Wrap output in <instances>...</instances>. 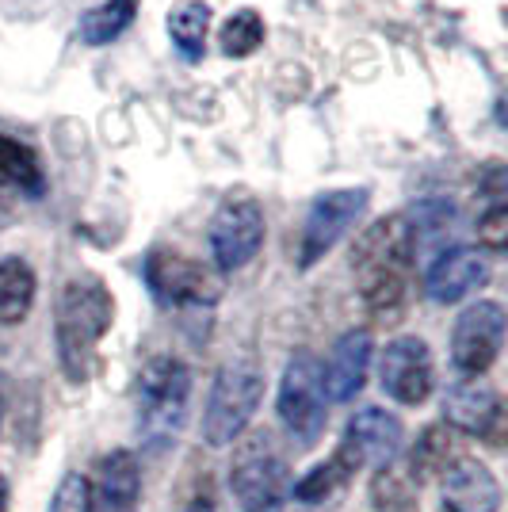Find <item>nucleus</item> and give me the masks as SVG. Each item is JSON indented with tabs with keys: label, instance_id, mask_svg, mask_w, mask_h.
Listing matches in <instances>:
<instances>
[{
	"label": "nucleus",
	"instance_id": "c756f323",
	"mask_svg": "<svg viewBox=\"0 0 508 512\" xmlns=\"http://www.w3.org/2000/svg\"><path fill=\"white\" fill-rule=\"evenodd\" d=\"M0 512H8V478L0 474Z\"/></svg>",
	"mask_w": 508,
	"mask_h": 512
},
{
	"label": "nucleus",
	"instance_id": "f8f14e48",
	"mask_svg": "<svg viewBox=\"0 0 508 512\" xmlns=\"http://www.w3.org/2000/svg\"><path fill=\"white\" fill-rule=\"evenodd\" d=\"M444 417L455 428H463L478 440L501 444V425H505V409L501 394L486 383H451L444 398Z\"/></svg>",
	"mask_w": 508,
	"mask_h": 512
},
{
	"label": "nucleus",
	"instance_id": "c85d7f7f",
	"mask_svg": "<svg viewBox=\"0 0 508 512\" xmlns=\"http://www.w3.org/2000/svg\"><path fill=\"white\" fill-rule=\"evenodd\" d=\"M8 211H12V195H8V184L0 180V222L8 218Z\"/></svg>",
	"mask_w": 508,
	"mask_h": 512
},
{
	"label": "nucleus",
	"instance_id": "4468645a",
	"mask_svg": "<svg viewBox=\"0 0 508 512\" xmlns=\"http://www.w3.org/2000/svg\"><path fill=\"white\" fill-rule=\"evenodd\" d=\"M444 478V509L447 512H497L501 509V486L489 474L486 463L470 459V455H455Z\"/></svg>",
	"mask_w": 508,
	"mask_h": 512
},
{
	"label": "nucleus",
	"instance_id": "6ab92c4d",
	"mask_svg": "<svg viewBox=\"0 0 508 512\" xmlns=\"http://www.w3.org/2000/svg\"><path fill=\"white\" fill-rule=\"evenodd\" d=\"M0 180L12 192L27 195V199H43L46 195V172L39 153L20 138H12V134H0Z\"/></svg>",
	"mask_w": 508,
	"mask_h": 512
},
{
	"label": "nucleus",
	"instance_id": "1a4fd4ad",
	"mask_svg": "<svg viewBox=\"0 0 508 512\" xmlns=\"http://www.w3.org/2000/svg\"><path fill=\"white\" fill-rule=\"evenodd\" d=\"M264 245V207L253 195H230L211 218V253L222 272L245 268Z\"/></svg>",
	"mask_w": 508,
	"mask_h": 512
},
{
	"label": "nucleus",
	"instance_id": "b1692460",
	"mask_svg": "<svg viewBox=\"0 0 508 512\" xmlns=\"http://www.w3.org/2000/svg\"><path fill=\"white\" fill-rule=\"evenodd\" d=\"M264 43V20L253 8H237L230 20L222 23V54L226 58H249Z\"/></svg>",
	"mask_w": 508,
	"mask_h": 512
},
{
	"label": "nucleus",
	"instance_id": "5701e85b",
	"mask_svg": "<svg viewBox=\"0 0 508 512\" xmlns=\"http://www.w3.org/2000/svg\"><path fill=\"white\" fill-rule=\"evenodd\" d=\"M455 459V436L447 425H432L421 432L417 448L409 455V474L424 482V478H440L447 470V463Z\"/></svg>",
	"mask_w": 508,
	"mask_h": 512
},
{
	"label": "nucleus",
	"instance_id": "393cba45",
	"mask_svg": "<svg viewBox=\"0 0 508 512\" xmlns=\"http://www.w3.org/2000/svg\"><path fill=\"white\" fill-rule=\"evenodd\" d=\"M371 501L379 512H417V490L413 478H402L398 470L382 467L371 482Z\"/></svg>",
	"mask_w": 508,
	"mask_h": 512
},
{
	"label": "nucleus",
	"instance_id": "cd10ccee",
	"mask_svg": "<svg viewBox=\"0 0 508 512\" xmlns=\"http://www.w3.org/2000/svg\"><path fill=\"white\" fill-rule=\"evenodd\" d=\"M180 512H214V501L207 497V493H195V497H191V501Z\"/></svg>",
	"mask_w": 508,
	"mask_h": 512
},
{
	"label": "nucleus",
	"instance_id": "f3484780",
	"mask_svg": "<svg viewBox=\"0 0 508 512\" xmlns=\"http://www.w3.org/2000/svg\"><path fill=\"white\" fill-rule=\"evenodd\" d=\"M489 279V260L474 249H447L436 256V264L428 268V299L432 302H459L470 291H478Z\"/></svg>",
	"mask_w": 508,
	"mask_h": 512
},
{
	"label": "nucleus",
	"instance_id": "7c9ffc66",
	"mask_svg": "<svg viewBox=\"0 0 508 512\" xmlns=\"http://www.w3.org/2000/svg\"><path fill=\"white\" fill-rule=\"evenodd\" d=\"M0 417H4V402H0Z\"/></svg>",
	"mask_w": 508,
	"mask_h": 512
},
{
	"label": "nucleus",
	"instance_id": "9b49d317",
	"mask_svg": "<svg viewBox=\"0 0 508 512\" xmlns=\"http://www.w3.org/2000/svg\"><path fill=\"white\" fill-rule=\"evenodd\" d=\"M382 390L402 406H421L432 394V356L417 337H398L382 352Z\"/></svg>",
	"mask_w": 508,
	"mask_h": 512
},
{
	"label": "nucleus",
	"instance_id": "423d86ee",
	"mask_svg": "<svg viewBox=\"0 0 508 512\" xmlns=\"http://www.w3.org/2000/svg\"><path fill=\"white\" fill-rule=\"evenodd\" d=\"M279 417L298 448H314L325 432V386H321V363L314 352H295L283 383H279Z\"/></svg>",
	"mask_w": 508,
	"mask_h": 512
},
{
	"label": "nucleus",
	"instance_id": "412c9836",
	"mask_svg": "<svg viewBox=\"0 0 508 512\" xmlns=\"http://www.w3.org/2000/svg\"><path fill=\"white\" fill-rule=\"evenodd\" d=\"M134 16H138V0H104V4H96L92 12L81 16L77 35L85 46H107L127 31Z\"/></svg>",
	"mask_w": 508,
	"mask_h": 512
},
{
	"label": "nucleus",
	"instance_id": "20e7f679",
	"mask_svg": "<svg viewBox=\"0 0 508 512\" xmlns=\"http://www.w3.org/2000/svg\"><path fill=\"white\" fill-rule=\"evenodd\" d=\"M230 493L241 512H279L291 493V470L268 432H253L233 451Z\"/></svg>",
	"mask_w": 508,
	"mask_h": 512
},
{
	"label": "nucleus",
	"instance_id": "aec40b11",
	"mask_svg": "<svg viewBox=\"0 0 508 512\" xmlns=\"http://www.w3.org/2000/svg\"><path fill=\"white\" fill-rule=\"evenodd\" d=\"M35 306V272L20 256L0 260V325H20Z\"/></svg>",
	"mask_w": 508,
	"mask_h": 512
},
{
	"label": "nucleus",
	"instance_id": "6e6552de",
	"mask_svg": "<svg viewBox=\"0 0 508 512\" xmlns=\"http://www.w3.org/2000/svg\"><path fill=\"white\" fill-rule=\"evenodd\" d=\"M371 203L367 188H337L314 199V207L306 214L302 226V241H298V268H314L321 256L337 245L340 237L348 234L356 222L363 218Z\"/></svg>",
	"mask_w": 508,
	"mask_h": 512
},
{
	"label": "nucleus",
	"instance_id": "39448f33",
	"mask_svg": "<svg viewBox=\"0 0 508 512\" xmlns=\"http://www.w3.org/2000/svg\"><path fill=\"white\" fill-rule=\"evenodd\" d=\"M264 398V371L253 360H233L214 375L207 413H203V440L211 448L233 444L245 425L253 421L256 406Z\"/></svg>",
	"mask_w": 508,
	"mask_h": 512
},
{
	"label": "nucleus",
	"instance_id": "9d476101",
	"mask_svg": "<svg viewBox=\"0 0 508 512\" xmlns=\"http://www.w3.org/2000/svg\"><path fill=\"white\" fill-rule=\"evenodd\" d=\"M505 344V310L497 302H474L459 314L451 333V356L463 375H486Z\"/></svg>",
	"mask_w": 508,
	"mask_h": 512
},
{
	"label": "nucleus",
	"instance_id": "7ed1b4c3",
	"mask_svg": "<svg viewBox=\"0 0 508 512\" xmlns=\"http://www.w3.org/2000/svg\"><path fill=\"white\" fill-rule=\"evenodd\" d=\"M191 402V371L176 356H153L138 375V436L153 455L180 436Z\"/></svg>",
	"mask_w": 508,
	"mask_h": 512
},
{
	"label": "nucleus",
	"instance_id": "a878e982",
	"mask_svg": "<svg viewBox=\"0 0 508 512\" xmlns=\"http://www.w3.org/2000/svg\"><path fill=\"white\" fill-rule=\"evenodd\" d=\"M505 234H508V211L501 199H493V207L478 218V241L486 245L489 253H501L505 249Z\"/></svg>",
	"mask_w": 508,
	"mask_h": 512
},
{
	"label": "nucleus",
	"instance_id": "ddd939ff",
	"mask_svg": "<svg viewBox=\"0 0 508 512\" xmlns=\"http://www.w3.org/2000/svg\"><path fill=\"white\" fill-rule=\"evenodd\" d=\"M340 448L356 459V467H390L402 451V425L398 417L382 413V409H360L348 432H344V444Z\"/></svg>",
	"mask_w": 508,
	"mask_h": 512
},
{
	"label": "nucleus",
	"instance_id": "4be33fe9",
	"mask_svg": "<svg viewBox=\"0 0 508 512\" xmlns=\"http://www.w3.org/2000/svg\"><path fill=\"white\" fill-rule=\"evenodd\" d=\"M207 27H211V4H203V0H180L169 12L172 43H176V50H180L188 62L203 58Z\"/></svg>",
	"mask_w": 508,
	"mask_h": 512
},
{
	"label": "nucleus",
	"instance_id": "f03ea898",
	"mask_svg": "<svg viewBox=\"0 0 508 512\" xmlns=\"http://www.w3.org/2000/svg\"><path fill=\"white\" fill-rule=\"evenodd\" d=\"M115 318V299L104 279L77 276L69 279L58 295L54 310V337H58V360L69 383H88L96 371V348L107 337Z\"/></svg>",
	"mask_w": 508,
	"mask_h": 512
},
{
	"label": "nucleus",
	"instance_id": "bb28decb",
	"mask_svg": "<svg viewBox=\"0 0 508 512\" xmlns=\"http://www.w3.org/2000/svg\"><path fill=\"white\" fill-rule=\"evenodd\" d=\"M50 512H88V482L81 474H65Z\"/></svg>",
	"mask_w": 508,
	"mask_h": 512
},
{
	"label": "nucleus",
	"instance_id": "0eeeda50",
	"mask_svg": "<svg viewBox=\"0 0 508 512\" xmlns=\"http://www.w3.org/2000/svg\"><path fill=\"white\" fill-rule=\"evenodd\" d=\"M146 283L161 306H214L222 299V276L211 264L191 260L172 249H153L146 256Z\"/></svg>",
	"mask_w": 508,
	"mask_h": 512
},
{
	"label": "nucleus",
	"instance_id": "f257e3e1",
	"mask_svg": "<svg viewBox=\"0 0 508 512\" xmlns=\"http://www.w3.org/2000/svg\"><path fill=\"white\" fill-rule=\"evenodd\" d=\"M417 260L409 214H390L367 226L352 249V272L360 283L367 314L382 325H394L409 302V268Z\"/></svg>",
	"mask_w": 508,
	"mask_h": 512
},
{
	"label": "nucleus",
	"instance_id": "dca6fc26",
	"mask_svg": "<svg viewBox=\"0 0 508 512\" xmlns=\"http://www.w3.org/2000/svg\"><path fill=\"white\" fill-rule=\"evenodd\" d=\"M138 459L130 451H111L96 463V478L88 486V512H138Z\"/></svg>",
	"mask_w": 508,
	"mask_h": 512
},
{
	"label": "nucleus",
	"instance_id": "2eb2a0df",
	"mask_svg": "<svg viewBox=\"0 0 508 512\" xmlns=\"http://www.w3.org/2000/svg\"><path fill=\"white\" fill-rule=\"evenodd\" d=\"M371 329H352L344 333L333 352H329V363L321 367V386L333 402H352L356 394L367 383V367H371Z\"/></svg>",
	"mask_w": 508,
	"mask_h": 512
},
{
	"label": "nucleus",
	"instance_id": "a211bd4d",
	"mask_svg": "<svg viewBox=\"0 0 508 512\" xmlns=\"http://www.w3.org/2000/svg\"><path fill=\"white\" fill-rule=\"evenodd\" d=\"M356 459L340 448L329 463L314 467L302 482L295 486V501L302 509L314 512H333V505H340V497L348 493V482L356 478Z\"/></svg>",
	"mask_w": 508,
	"mask_h": 512
}]
</instances>
